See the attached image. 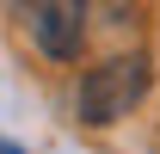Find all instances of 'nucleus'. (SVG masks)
Listing matches in <instances>:
<instances>
[{
  "mask_svg": "<svg viewBox=\"0 0 160 154\" xmlns=\"http://www.w3.org/2000/svg\"><path fill=\"white\" fill-rule=\"evenodd\" d=\"M25 37L49 62H80L86 49V0H19Z\"/></svg>",
  "mask_w": 160,
  "mask_h": 154,
  "instance_id": "nucleus-2",
  "label": "nucleus"
},
{
  "mask_svg": "<svg viewBox=\"0 0 160 154\" xmlns=\"http://www.w3.org/2000/svg\"><path fill=\"white\" fill-rule=\"evenodd\" d=\"M148 80H154L148 56H111V62H99V68H86L80 86H74V117L92 123V130H105V123L129 117V105L148 93Z\"/></svg>",
  "mask_w": 160,
  "mask_h": 154,
  "instance_id": "nucleus-1",
  "label": "nucleus"
},
{
  "mask_svg": "<svg viewBox=\"0 0 160 154\" xmlns=\"http://www.w3.org/2000/svg\"><path fill=\"white\" fill-rule=\"evenodd\" d=\"M0 154H19V148H12V142H6V136H0Z\"/></svg>",
  "mask_w": 160,
  "mask_h": 154,
  "instance_id": "nucleus-3",
  "label": "nucleus"
}]
</instances>
